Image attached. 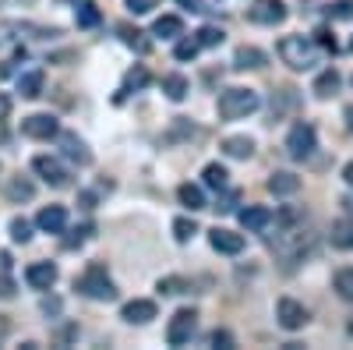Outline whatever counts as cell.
I'll use <instances>...</instances> for the list:
<instances>
[{
    "instance_id": "7",
    "label": "cell",
    "mask_w": 353,
    "mask_h": 350,
    "mask_svg": "<svg viewBox=\"0 0 353 350\" xmlns=\"http://www.w3.org/2000/svg\"><path fill=\"white\" fill-rule=\"evenodd\" d=\"M276 318H279V326L283 329H290V333H297V329H304L307 326V308L301 304V301H293V298H283L279 304H276Z\"/></svg>"
},
{
    "instance_id": "40",
    "label": "cell",
    "mask_w": 353,
    "mask_h": 350,
    "mask_svg": "<svg viewBox=\"0 0 353 350\" xmlns=\"http://www.w3.org/2000/svg\"><path fill=\"white\" fill-rule=\"evenodd\" d=\"M152 8H159V0H128V11L131 14H149Z\"/></svg>"
},
{
    "instance_id": "15",
    "label": "cell",
    "mask_w": 353,
    "mask_h": 350,
    "mask_svg": "<svg viewBox=\"0 0 353 350\" xmlns=\"http://www.w3.org/2000/svg\"><path fill=\"white\" fill-rule=\"evenodd\" d=\"M36 223H39V230H46V233H64L68 213H64V206H46V209H39Z\"/></svg>"
},
{
    "instance_id": "33",
    "label": "cell",
    "mask_w": 353,
    "mask_h": 350,
    "mask_svg": "<svg viewBox=\"0 0 353 350\" xmlns=\"http://www.w3.org/2000/svg\"><path fill=\"white\" fill-rule=\"evenodd\" d=\"M198 50H201V43H198V36H191V39H181V43H176L173 57H176V61H194Z\"/></svg>"
},
{
    "instance_id": "28",
    "label": "cell",
    "mask_w": 353,
    "mask_h": 350,
    "mask_svg": "<svg viewBox=\"0 0 353 350\" xmlns=\"http://www.w3.org/2000/svg\"><path fill=\"white\" fill-rule=\"evenodd\" d=\"M332 244L336 248H353V223L350 220H336L332 223Z\"/></svg>"
},
{
    "instance_id": "6",
    "label": "cell",
    "mask_w": 353,
    "mask_h": 350,
    "mask_svg": "<svg viewBox=\"0 0 353 350\" xmlns=\"http://www.w3.org/2000/svg\"><path fill=\"white\" fill-rule=\"evenodd\" d=\"M21 135L50 142V138H61V124H57V117H50V113H32L21 121Z\"/></svg>"
},
{
    "instance_id": "29",
    "label": "cell",
    "mask_w": 353,
    "mask_h": 350,
    "mask_svg": "<svg viewBox=\"0 0 353 350\" xmlns=\"http://www.w3.org/2000/svg\"><path fill=\"white\" fill-rule=\"evenodd\" d=\"M188 290H191V283H188V280H181V276H163V280H159V294H166V298L188 294Z\"/></svg>"
},
{
    "instance_id": "45",
    "label": "cell",
    "mask_w": 353,
    "mask_h": 350,
    "mask_svg": "<svg viewBox=\"0 0 353 350\" xmlns=\"http://www.w3.org/2000/svg\"><path fill=\"white\" fill-rule=\"evenodd\" d=\"M233 206H237V191H233L230 198H223V202H219L216 209H219V213H233Z\"/></svg>"
},
{
    "instance_id": "14",
    "label": "cell",
    "mask_w": 353,
    "mask_h": 350,
    "mask_svg": "<svg viewBox=\"0 0 353 350\" xmlns=\"http://www.w3.org/2000/svg\"><path fill=\"white\" fill-rule=\"evenodd\" d=\"M272 223H276V216H272V209H265V206H248V209H241V226H244V230L261 233V230H269Z\"/></svg>"
},
{
    "instance_id": "44",
    "label": "cell",
    "mask_w": 353,
    "mask_h": 350,
    "mask_svg": "<svg viewBox=\"0 0 353 350\" xmlns=\"http://www.w3.org/2000/svg\"><path fill=\"white\" fill-rule=\"evenodd\" d=\"M43 311L46 315H61V301H57V298H43Z\"/></svg>"
},
{
    "instance_id": "18",
    "label": "cell",
    "mask_w": 353,
    "mask_h": 350,
    "mask_svg": "<svg viewBox=\"0 0 353 350\" xmlns=\"http://www.w3.org/2000/svg\"><path fill=\"white\" fill-rule=\"evenodd\" d=\"M43 85H46V75H43V68H36V71H25L18 78V93L25 99H39L43 96Z\"/></svg>"
},
{
    "instance_id": "50",
    "label": "cell",
    "mask_w": 353,
    "mask_h": 350,
    "mask_svg": "<svg viewBox=\"0 0 353 350\" xmlns=\"http://www.w3.org/2000/svg\"><path fill=\"white\" fill-rule=\"evenodd\" d=\"M343 181H346V184H350V188H353V159H350V163H346V166H343Z\"/></svg>"
},
{
    "instance_id": "25",
    "label": "cell",
    "mask_w": 353,
    "mask_h": 350,
    "mask_svg": "<svg viewBox=\"0 0 353 350\" xmlns=\"http://www.w3.org/2000/svg\"><path fill=\"white\" fill-rule=\"evenodd\" d=\"M176 198H181V206H188L191 213L205 209V195H201L198 184H181V188H176Z\"/></svg>"
},
{
    "instance_id": "49",
    "label": "cell",
    "mask_w": 353,
    "mask_h": 350,
    "mask_svg": "<svg viewBox=\"0 0 353 350\" xmlns=\"http://www.w3.org/2000/svg\"><path fill=\"white\" fill-rule=\"evenodd\" d=\"M343 121H346V131H353V103L343 110Z\"/></svg>"
},
{
    "instance_id": "32",
    "label": "cell",
    "mask_w": 353,
    "mask_h": 350,
    "mask_svg": "<svg viewBox=\"0 0 353 350\" xmlns=\"http://www.w3.org/2000/svg\"><path fill=\"white\" fill-rule=\"evenodd\" d=\"M198 233V223L194 220H188V216H181V220H173V237L181 241V244H188L191 237Z\"/></svg>"
},
{
    "instance_id": "21",
    "label": "cell",
    "mask_w": 353,
    "mask_h": 350,
    "mask_svg": "<svg viewBox=\"0 0 353 350\" xmlns=\"http://www.w3.org/2000/svg\"><path fill=\"white\" fill-rule=\"evenodd\" d=\"M4 195H8V202H32L36 184L28 181V177H11V181H8V188H4Z\"/></svg>"
},
{
    "instance_id": "20",
    "label": "cell",
    "mask_w": 353,
    "mask_h": 350,
    "mask_svg": "<svg viewBox=\"0 0 353 350\" xmlns=\"http://www.w3.org/2000/svg\"><path fill=\"white\" fill-rule=\"evenodd\" d=\"M223 153H226L230 159H251V156H254V138H248V135H233V138L223 142Z\"/></svg>"
},
{
    "instance_id": "42",
    "label": "cell",
    "mask_w": 353,
    "mask_h": 350,
    "mask_svg": "<svg viewBox=\"0 0 353 350\" xmlns=\"http://www.w3.org/2000/svg\"><path fill=\"white\" fill-rule=\"evenodd\" d=\"M209 343H212V347H226V350H230V347H233V336H230L226 329H216V333L209 336Z\"/></svg>"
},
{
    "instance_id": "46",
    "label": "cell",
    "mask_w": 353,
    "mask_h": 350,
    "mask_svg": "<svg viewBox=\"0 0 353 350\" xmlns=\"http://www.w3.org/2000/svg\"><path fill=\"white\" fill-rule=\"evenodd\" d=\"M8 333H11V322H8V318H4V315H0V343H4V340H8Z\"/></svg>"
},
{
    "instance_id": "43",
    "label": "cell",
    "mask_w": 353,
    "mask_h": 350,
    "mask_svg": "<svg viewBox=\"0 0 353 350\" xmlns=\"http://www.w3.org/2000/svg\"><path fill=\"white\" fill-rule=\"evenodd\" d=\"M176 4H181L184 11H191V14H201L205 11V0H176Z\"/></svg>"
},
{
    "instance_id": "48",
    "label": "cell",
    "mask_w": 353,
    "mask_h": 350,
    "mask_svg": "<svg viewBox=\"0 0 353 350\" xmlns=\"http://www.w3.org/2000/svg\"><path fill=\"white\" fill-rule=\"evenodd\" d=\"M14 75V61H4V64H0V78H11Z\"/></svg>"
},
{
    "instance_id": "35",
    "label": "cell",
    "mask_w": 353,
    "mask_h": 350,
    "mask_svg": "<svg viewBox=\"0 0 353 350\" xmlns=\"http://www.w3.org/2000/svg\"><path fill=\"white\" fill-rule=\"evenodd\" d=\"M332 21H353V0H336V4L325 8Z\"/></svg>"
},
{
    "instance_id": "5",
    "label": "cell",
    "mask_w": 353,
    "mask_h": 350,
    "mask_svg": "<svg viewBox=\"0 0 353 350\" xmlns=\"http://www.w3.org/2000/svg\"><path fill=\"white\" fill-rule=\"evenodd\" d=\"M194 326H198V315H194V308H181V311H176V315L170 318L166 343H170V347H184V343H191Z\"/></svg>"
},
{
    "instance_id": "36",
    "label": "cell",
    "mask_w": 353,
    "mask_h": 350,
    "mask_svg": "<svg viewBox=\"0 0 353 350\" xmlns=\"http://www.w3.org/2000/svg\"><path fill=\"white\" fill-rule=\"evenodd\" d=\"M194 36H198V43H201V46H219V43L226 39V36H223V28H216V25H205V28H198Z\"/></svg>"
},
{
    "instance_id": "2",
    "label": "cell",
    "mask_w": 353,
    "mask_h": 350,
    "mask_svg": "<svg viewBox=\"0 0 353 350\" xmlns=\"http://www.w3.org/2000/svg\"><path fill=\"white\" fill-rule=\"evenodd\" d=\"M258 106H261V99H258L254 89H241V85H233V89L219 93V117H223V121H241V117L254 113Z\"/></svg>"
},
{
    "instance_id": "23",
    "label": "cell",
    "mask_w": 353,
    "mask_h": 350,
    "mask_svg": "<svg viewBox=\"0 0 353 350\" xmlns=\"http://www.w3.org/2000/svg\"><path fill=\"white\" fill-rule=\"evenodd\" d=\"M117 36H121L131 50H138V53H149L152 50V39H145V32L141 28H131V25H117Z\"/></svg>"
},
{
    "instance_id": "24",
    "label": "cell",
    "mask_w": 353,
    "mask_h": 350,
    "mask_svg": "<svg viewBox=\"0 0 353 350\" xmlns=\"http://www.w3.org/2000/svg\"><path fill=\"white\" fill-rule=\"evenodd\" d=\"M188 89H191V85H188L184 75H166V78H163V93H166V99H173V103H181V99L188 96Z\"/></svg>"
},
{
    "instance_id": "13",
    "label": "cell",
    "mask_w": 353,
    "mask_h": 350,
    "mask_svg": "<svg viewBox=\"0 0 353 350\" xmlns=\"http://www.w3.org/2000/svg\"><path fill=\"white\" fill-rule=\"evenodd\" d=\"M61 153H64L71 163H78V166H88V163H92L88 145H85L78 135H71V131H61Z\"/></svg>"
},
{
    "instance_id": "4",
    "label": "cell",
    "mask_w": 353,
    "mask_h": 350,
    "mask_svg": "<svg viewBox=\"0 0 353 350\" xmlns=\"http://www.w3.org/2000/svg\"><path fill=\"white\" fill-rule=\"evenodd\" d=\"M314 149H318V135H314V128L307 124V121H301V124H293L290 128V135H286V153H290V159H311L314 156Z\"/></svg>"
},
{
    "instance_id": "22",
    "label": "cell",
    "mask_w": 353,
    "mask_h": 350,
    "mask_svg": "<svg viewBox=\"0 0 353 350\" xmlns=\"http://www.w3.org/2000/svg\"><path fill=\"white\" fill-rule=\"evenodd\" d=\"M152 32H156L159 39H176V36H184V21L176 18V14H163V18H156Z\"/></svg>"
},
{
    "instance_id": "26",
    "label": "cell",
    "mask_w": 353,
    "mask_h": 350,
    "mask_svg": "<svg viewBox=\"0 0 353 350\" xmlns=\"http://www.w3.org/2000/svg\"><path fill=\"white\" fill-rule=\"evenodd\" d=\"M74 25L78 28H96L99 25V8L88 4V0H81V4L74 8Z\"/></svg>"
},
{
    "instance_id": "17",
    "label": "cell",
    "mask_w": 353,
    "mask_h": 350,
    "mask_svg": "<svg viewBox=\"0 0 353 350\" xmlns=\"http://www.w3.org/2000/svg\"><path fill=\"white\" fill-rule=\"evenodd\" d=\"M269 191L279 195V198L297 195V191H301V177H297V173H286V170H276L272 177H269Z\"/></svg>"
},
{
    "instance_id": "12",
    "label": "cell",
    "mask_w": 353,
    "mask_h": 350,
    "mask_svg": "<svg viewBox=\"0 0 353 350\" xmlns=\"http://www.w3.org/2000/svg\"><path fill=\"white\" fill-rule=\"evenodd\" d=\"M209 244H212L219 255H241V251H244V233H233V230L216 226V230L209 233Z\"/></svg>"
},
{
    "instance_id": "10",
    "label": "cell",
    "mask_w": 353,
    "mask_h": 350,
    "mask_svg": "<svg viewBox=\"0 0 353 350\" xmlns=\"http://www.w3.org/2000/svg\"><path fill=\"white\" fill-rule=\"evenodd\" d=\"M156 315H159L156 301H145V298L128 301V304H124V311H121V318H124V322H131V326H145V322H152Z\"/></svg>"
},
{
    "instance_id": "1",
    "label": "cell",
    "mask_w": 353,
    "mask_h": 350,
    "mask_svg": "<svg viewBox=\"0 0 353 350\" xmlns=\"http://www.w3.org/2000/svg\"><path fill=\"white\" fill-rule=\"evenodd\" d=\"M74 290L85 298H92V301H117V286L113 280L106 276V266L103 262H92L78 280H74Z\"/></svg>"
},
{
    "instance_id": "52",
    "label": "cell",
    "mask_w": 353,
    "mask_h": 350,
    "mask_svg": "<svg viewBox=\"0 0 353 350\" xmlns=\"http://www.w3.org/2000/svg\"><path fill=\"white\" fill-rule=\"evenodd\" d=\"M350 50H353V39H350Z\"/></svg>"
},
{
    "instance_id": "3",
    "label": "cell",
    "mask_w": 353,
    "mask_h": 350,
    "mask_svg": "<svg viewBox=\"0 0 353 350\" xmlns=\"http://www.w3.org/2000/svg\"><path fill=\"white\" fill-rule=\"evenodd\" d=\"M279 57H283V64L293 68V71H307L314 68V46L307 36H286L279 43Z\"/></svg>"
},
{
    "instance_id": "8",
    "label": "cell",
    "mask_w": 353,
    "mask_h": 350,
    "mask_svg": "<svg viewBox=\"0 0 353 350\" xmlns=\"http://www.w3.org/2000/svg\"><path fill=\"white\" fill-rule=\"evenodd\" d=\"M248 18L254 25H283L286 21V4L283 0H254L248 8Z\"/></svg>"
},
{
    "instance_id": "47",
    "label": "cell",
    "mask_w": 353,
    "mask_h": 350,
    "mask_svg": "<svg viewBox=\"0 0 353 350\" xmlns=\"http://www.w3.org/2000/svg\"><path fill=\"white\" fill-rule=\"evenodd\" d=\"M0 273H11V255L0 251Z\"/></svg>"
},
{
    "instance_id": "37",
    "label": "cell",
    "mask_w": 353,
    "mask_h": 350,
    "mask_svg": "<svg viewBox=\"0 0 353 350\" xmlns=\"http://www.w3.org/2000/svg\"><path fill=\"white\" fill-rule=\"evenodd\" d=\"M25 28H28V25H21V21H0V46L14 43L18 32H25Z\"/></svg>"
},
{
    "instance_id": "41",
    "label": "cell",
    "mask_w": 353,
    "mask_h": 350,
    "mask_svg": "<svg viewBox=\"0 0 353 350\" xmlns=\"http://www.w3.org/2000/svg\"><path fill=\"white\" fill-rule=\"evenodd\" d=\"M314 43H318L321 50L336 53V39H332V32H329V28H318V32H314Z\"/></svg>"
},
{
    "instance_id": "27",
    "label": "cell",
    "mask_w": 353,
    "mask_h": 350,
    "mask_svg": "<svg viewBox=\"0 0 353 350\" xmlns=\"http://www.w3.org/2000/svg\"><path fill=\"white\" fill-rule=\"evenodd\" d=\"M201 177H205V184H209L212 191H223V188H226V177H230V173H226V166H219V163H209V166L201 170Z\"/></svg>"
},
{
    "instance_id": "11",
    "label": "cell",
    "mask_w": 353,
    "mask_h": 350,
    "mask_svg": "<svg viewBox=\"0 0 353 350\" xmlns=\"http://www.w3.org/2000/svg\"><path fill=\"white\" fill-rule=\"evenodd\" d=\"M25 283L32 290H50L57 283V266L53 262H32V266L25 269Z\"/></svg>"
},
{
    "instance_id": "31",
    "label": "cell",
    "mask_w": 353,
    "mask_h": 350,
    "mask_svg": "<svg viewBox=\"0 0 353 350\" xmlns=\"http://www.w3.org/2000/svg\"><path fill=\"white\" fill-rule=\"evenodd\" d=\"M332 286H336V294L343 301H353V269H339L336 280H332Z\"/></svg>"
},
{
    "instance_id": "39",
    "label": "cell",
    "mask_w": 353,
    "mask_h": 350,
    "mask_svg": "<svg viewBox=\"0 0 353 350\" xmlns=\"http://www.w3.org/2000/svg\"><path fill=\"white\" fill-rule=\"evenodd\" d=\"M14 290H18V283L11 280V273H0V301H11Z\"/></svg>"
},
{
    "instance_id": "38",
    "label": "cell",
    "mask_w": 353,
    "mask_h": 350,
    "mask_svg": "<svg viewBox=\"0 0 353 350\" xmlns=\"http://www.w3.org/2000/svg\"><path fill=\"white\" fill-rule=\"evenodd\" d=\"M88 233H92V226H88V223H81V226H74V230L68 233V237H64V248H68V251H74V248H81V244H85V237H88Z\"/></svg>"
},
{
    "instance_id": "34",
    "label": "cell",
    "mask_w": 353,
    "mask_h": 350,
    "mask_svg": "<svg viewBox=\"0 0 353 350\" xmlns=\"http://www.w3.org/2000/svg\"><path fill=\"white\" fill-rule=\"evenodd\" d=\"M145 85H149V71H145L141 64L124 75V93H128V89H145Z\"/></svg>"
},
{
    "instance_id": "30",
    "label": "cell",
    "mask_w": 353,
    "mask_h": 350,
    "mask_svg": "<svg viewBox=\"0 0 353 350\" xmlns=\"http://www.w3.org/2000/svg\"><path fill=\"white\" fill-rule=\"evenodd\" d=\"M8 230H11V241H18V244H28V241H32V223H28L25 216H14Z\"/></svg>"
},
{
    "instance_id": "51",
    "label": "cell",
    "mask_w": 353,
    "mask_h": 350,
    "mask_svg": "<svg viewBox=\"0 0 353 350\" xmlns=\"http://www.w3.org/2000/svg\"><path fill=\"white\" fill-rule=\"evenodd\" d=\"M18 4H32V0H18Z\"/></svg>"
},
{
    "instance_id": "19",
    "label": "cell",
    "mask_w": 353,
    "mask_h": 350,
    "mask_svg": "<svg viewBox=\"0 0 353 350\" xmlns=\"http://www.w3.org/2000/svg\"><path fill=\"white\" fill-rule=\"evenodd\" d=\"M339 71L336 68H325V71H321L318 78H314V85H311V93L318 96V99H329L332 93H339Z\"/></svg>"
},
{
    "instance_id": "9",
    "label": "cell",
    "mask_w": 353,
    "mask_h": 350,
    "mask_svg": "<svg viewBox=\"0 0 353 350\" xmlns=\"http://www.w3.org/2000/svg\"><path fill=\"white\" fill-rule=\"evenodd\" d=\"M32 170L39 173L50 188H68V170L57 163L53 156H36V159H32Z\"/></svg>"
},
{
    "instance_id": "16",
    "label": "cell",
    "mask_w": 353,
    "mask_h": 350,
    "mask_svg": "<svg viewBox=\"0 0 353 350\" xmlns=\"http://www.w3.org/2000/svg\"><path fill=\"white\" fill-rule=\"evenodd\" d=\"M265 68V53L258 46H241L233 53V71H258Z\"/></svg>"
}]
</instances>
